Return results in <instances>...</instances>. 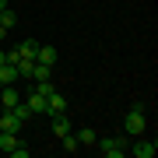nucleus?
<instances>
[{
  "label": "nucleus",
  "mask_w": 158,
  "mask_h": 158,
  "mask_svg": "<svg viewBox=\"0 0 158 158\" xmlns=\"http://www.w3.org/2000/svg\"><path fill=\"white\" fill-rule=\"evenodd\" d=\"M144 127H148V106L137 98L134 106H130V113L123 116V134H127V137H141Z\"/></svg>",
  "instance_id": "1"
},
{
  "label": "nucleus",
  "mask_w": 158,
  "mask_h": 158,
  "mask_svg": "<svg viewBox=\"0 0 158 158\" xmlns=\"http://www.w3.org/2000/svg\"><path fill=\"white\" fill-rule=\"evenodd\" d=\"M127 148H130L127 144V134L123 137H102V141H98V151L106 155V158H123Z\"/></svg>",
  "instance_id": "2"
},
{
  "label": "nucleus",
  "mask_w": 158,
  "mask_h": 158,
  "mask_svg": "<svg viewBox=\"0 0 158 158\" xmlns=\"http://www.w3.org/2000/svg\"><path fill=\"white\" fill-rule=\"evenodd\" d=\"M56 60H60L56 46H39V53H35V63H46V67H53Z\"/></svg>",
  "instance_id": "3"
},
{
  "label": "nucleus",
  "mask_w": 158,
  "mask_h": 158,
  "mask_svg": "<svg viewBox=\"0 0 158 158\" xmlns=\"http://www.w3.org/2000/svg\"><path fill=\"white\" fill-rule=\"evenodd\" d=\"M18 77H21V74H18V67H14V63H0V88L14 85Z\"/></svg>",
  "instance_id": "4"
},
{
  "label": "nucleus",
  "mask_w": 158,
  "mask_h": 158,
  "mask_svg": "<svg viewBox=\"0 0 158 158\" xmlns=\"http://www.w3.org/2000/svg\"><path fill=\"white\" fill-rule=\"evenodd\" d=\"M0 130H7V134H18V130H21V119H18L11 109H4V116H0Z\"/></svg>",
  "instance_id": "5"
},
{
  "label": "nucleus",
  "mask_w": 158,
  "mask_h": 158,
  "mask_svg": "<svg viewBox=\"0 0 158 158\" xmlns=\"http://www.w3.org/2000/svg\"><path fill=\"white\" fill-rule=\"evenodd\" d=\"M0 102H4V109H14L18 102H21V95H18V88H14V85L0 88Z\"/></svg>",
  "instance_id": "6"
},
{
  "label": "nucleus",
  "mask_w": 158,
  "mask_h": 158,
  "mask_svg": "<svg viewBox=\"0 0 158 158\" xmlns=\"http://www.w3.org/2000/svg\"><path fill=\"white\" fill-rule=\"evenodd\" d=\"M25 102H28V109H32L35 116H46V95H39V91L32 88V95L25 98Z\"/></svg>",
  "instance_id": "7"
},
{
  "label": "nucleus",
  "mask_w": 158,
  "mask_h": 158,
  "mask_svg": "<svg viewBox=\"0 0 158 158\" xmlns=\"http://www.w3.org/2000/svg\"><path fill=\"white\" fill-rule=\"evenodd\" d=\"M130 151H134L137 158H155V141H137Z\"/></svg>",
  "instance_id": "8"
},
{
  "label": "nucleus",
  "mask_w": 158,
  "mask_h": 158,
  "mask_svg": "<svg viewBox=\"0 0 158 158\" xmlns=\"http://www.w3.org/2000/svg\"><path fill=\"white\" fill-rule=\"evenodd\" d=\"M18 144H21V141H18V134H7V130H0V151H7V155H11Z\"/></svg>",
  "instance_id": "9"
},
{
  "label": "nucleus",
  "mask_w": 158,
  "mask_h": 158,
  "mask_svg": "<svg viewBox=\"0 0 158 158\" xmlns=\"http://www.w3.org/2000/svg\"><path fill=\"white\" fill-rule=\"evenodd\" d=\"M18 49H21V60H35L39 42H35V39H25V42H18Z\"/></svg>",
  "instance_id": "10"
},
{
  "label": "nucleus",
  "mask_w": 158,
  "mask_h": 158,
  "mask_svg": "<svg viewBox=\"0 0 158 158\" xmlns=\"http://www.w3.org/2000/svg\"><path fill=\"white\" fill-rule=\"evenodd\" d=\"M53 134H56V137H63V134H70V119H67V113L53 116Z\"/></svg>",
  "instance_id": "11"
},
{
  "label": "nucleus",
  "mask_w": 158,
  "mask_h": 158,
  "mask_svg": "<svg viewBox=\"0 0 158 158\" xmlns=\"http://www.w3.org/2000/svg\"><path fill=\"white\" fill-rule=\"evenodd\" d=\"M28 77H32V81H49V77H53V67H46V63H35Z\"/></svg>",
  "instance_id": "12"
},
{
  "label": "nucleus",
  "mask_w": 158,
  "mask_h": 158,
  "mask_svg": "<svg viewBox=\"0 0 158 158\" xmlns=\"http://www.w3.org/2000/svg\"><path fill=\"white\" fill-rule=\"evenodd\" d=\"M14 25H18V14L11 11V7H4V11H0V28H7V32H11Z\"/></svg>",
  "instance_id": "13"
},
{
  "label": "nucleus",
  "mask_w": 158,
  "mask_h": 158,
  "mask_svg": "<svg viewBox=\"0 0 158 158\" xmlns=\"http://www.w3.org/2000/svg\"><path fill=\"white\" fill-rule=\"evenodd\" d=\"M11 113H14L18 119H21V123H25V119H32V116H35V113H32V109H28V102H18V106L11 109Z\"/></svg>",
  "instance_id": "14"
},
{
  "label": "nucleus",
  "mask_w": 158,
  "mask_h": 158,
  "mask_svg": "<svg viewBox=\"0 0 158 158\" xmlns=\"http://www.w3.org/2000/svg\"><path fill=\"white\" fill-rule=\"evenodd\" d=\"M77 144L81 148H91V144H95V130H81V134H77Z\"/></svg>",
  "instance_id": "15"
},
{
  "label": "nucleus",
  "mask_w": 158,
  "mask_h": 158,
  "mask_svg": "<svg viewBox=\"0 0 158 158\" xmlns=\"http://www.w3.org/2000/svg\"><path fill=\"white\" fill-rule=\"evenodd\" d=\"M60 141H63V148H67V151H77V148H81V144H77V137H74V134H63Z\"/></svg>",
  "instance_id": "16"
},
{
  "label": "nucleus",
  "mask_w": 158,
  "mask_h": 158,
  "mask_svg": "<svg viewBox=\"0 0 158 158\" xmlns=\"http://www.w3.org/2000/svg\"><path fill=\"white\" fill-rule=\"evenodd\" d=\"M4 60H7V63H18V60H21V49H18V46H11V49H4Z\"/></svg>",
  "instance_id": "17"
},
{
  "label": "nucleus",
  "mask_w": 158,
  "mask_h": 158,
  "mask_svg": "<svg viewBox=\"0 0 158 158\" xmlns=\"http://www.w3.org/2000/svg\"><path fill=\"white\" fill-rule=\"evenodd\" d=\"M11 155H14V158H28V155H32V148H28V144H18Z\"/></svg>",
  "instance_id": "18"
},
{
  "label": "nucleus",
  "mask_w": 158,
  "mask_h": 158,
  "mask_svg": "<svg viewBox=\"0 0 158 158\" xmlns=\"http://www.w3.org/2000/svg\"><path fill=\"white\" fill-rule=\"evenodd\" d=\"M7 35H11V32H7V28H0V39H7Z\"/></svg>",
  "instance_id": "19"
},
{
  "label": "nucleus",
  "mask_w": 158,
  "mask_h": 158,
  "mask_svg": "<svg viewBox=\"0 0 158 158\" xmlns=\"http://www.w3.org/2000/svg\"><path fill=\"white\" fill-rule=\"evenodd\" d=\"M4 7H7V0H0V11H4Z\"/></svg>",
  "instance_id": "20"
},
{
  "label": "nucleus",
  "mask_w": 158,
  "mask_h": 158,
  "mask_svg": "<svg viewBox=\"0 0 158 158\" xmlns=\"http://www.w3.org/2000/svg\"><path fill=\"white\" fill-rule=\"evenodd\" d=\"M0 63H7V60H4V49H0Z\"/></svg>",
  "instance_id": "21"
}]
</instances>
